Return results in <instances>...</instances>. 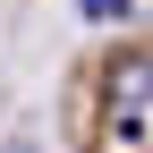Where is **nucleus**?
Returning a JSON list of instances; mask_svg holds the SVG:
<instances>
[{
    "mask_svg": "<svg viewBox=\"0 0 153 153\" xmlns=\"http://www.w3.org/2000/svg\"><path fill=\"white\" fill-rule=\"evenodd\" d=\"M85 17H128V0H85Z\"/></svg>",
    "mask_w": 153,
    "mask_h": 153,
    "instance_id": "obj_1",
    "label": "nucleus"
}]
</instances>
